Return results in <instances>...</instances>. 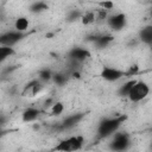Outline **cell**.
<instances>
[{"instance_id": "obj_11", "label": "cell", "mask_w": 152, "mask_h": 152, "mask_svg": "<svg viewBox=\"0 0 152 152\" xmlns=\"http://www.w3.org/2000/svg\"><path fill=\"white\" fill-rule=\"evenodd\" d=\"M89 39L93 40L94 45L97 49H104L113 42V36H110V34H100V36H93Z\"/></svg>"}, {"instance_id": "obj_26", "label": "cell", "mask_w": 152, "mask_h": 152, "mask_svg": "<svg viewBox=\"0 0 152 152\" xmlns=\"http://www.w3.org/2000/svg\"><path fill=\"white\" fill-rule=\"evenodd\" d=\"M7 132H8V131H4V129H0V139H1V138H2V137H4V135L7 133Z\"/></svg>"}, {"instance_id": "obj_17", "label": "cell", "mask_w": 152, "mask_h": 152, "mask_svg": "<svg viewBox=\"0 0 152 152\" xmlns=\"http://www.w3.org/2000/svg\"><path fill=\"white\" fill-rule=\"evenodd\" d=\"M14 53H15V51L13 48H7V46L0 45V63H2L5 59H7L8 57H11Z\"/></svg>"}, {"instance_id": "obj_22", "label": "cell", "mask_w": 152, "mask_h": 152, "mask_svg": "<svg viewBox=\"0 0 152 152\" xmlns=\"http://www.w3.org/2000/svg\"><path fill=\"white\" fill-rule=\"evenodd\" d=\"M107 18V11L104 10H99L97 11V15H95V21H102Z\"/></svg>"}, {"instance_id": "obj_2", "label": "cell", "mask_w": 152, "mask_h": 152, "mask_svg": "<svg viewBox=\"0 0 152 152\" xmlns=\"http://www.w3.org/2000/svg\"><path fill=\"white\" fill-rule=\"evenodd\" d=\"M84 138L82 135H71L66 139L61 140L53 148L57 152H76L83 147Z\"/></svg>"}, {"instance_id": "obj_12", "label": "cell", "mask_w": 152, "mask_h": 152, "mask_svg": "<svg viewBox=\"0 0 152 152\" xmlns=\"http://www.w3.org/2000/svg\"><path fill=\"white\" fill-rule=\"evenodd\" d=\"M39 114H40L39 109H37L34 107H28L23 112L21 119H23L24 122H32V121H36L39 118Z\"/></svg>"}, {"instance_id": "obj_24", "label": "cell", "mask_w": 152, "mask_h": 152, "mask_svg": "<svg viewBox=\"0 0 152 152\" xmlns=\"http://www.w3.org/2000/svg\"><path fill=\"white\" fill-rule=\"evenodd\" d=\"M81 17H82V14L78 12V11H76V10H74V11H71L70 13H69V20H75V19H81Z\"/></svg>"}, {"instance_id": "obj_1", "label": "cell", "mask_w": 152, "mask_h": 152, "mask_svg": "<svg viewBox=\"0 0 152 152\" xmlns=\"http://www.w3.org/2000/svg\"><path fill=\"white\" fill-rule=\"evenodd\" d=\"M127 119L126 115H118L114 118H107L103 119L97 127V137L103 139L107 138L112 134H114L115 132H118V129L120 128V126L124 124V121Z\"/></svg>"}, {"instance_id": "obj_16", "label": "cell", "mask_w": 152, "mask_h": 152, "mask_svg": "<svg viewBox=\"0 0 152 152\" xmlns=\"http://www.w3.org/2000/svg\"><path fill=\"white\" fill-rule=\"evenodd\" d=\"M49 8L48 4L46 2H43V1H36L33 4H31L30 6V11L32 13H40V12H44Z\"/></svg>"}, {"instance_id": "obj_13", "label": "cell", "mask_w": 152, "mask_h": 152, "mask_svg": "<svg viewBox=\"0 0 152 152\" xmlns=\"http://www.w3.org/2000/svg\"><path fill=\"white\" fill-rule=\"evenodd\" d=\"M139 39L147 44L151 45L152 44V26H145L139 31Z\"/></svg>"}, {"instance_id": "obj_20", "label": "cell", "mask_w": 152, "mask_h": 152, "mask_svg": "<svg viewBox=\"0 0 152 152\" xmlns=\"http://www.w3.org/2000/svg\"><path fill=\"white\" fill-rule=\"evenodd\" d=\"M81 21L83 25H89V24L94 23L95 21V13L94 12H87V13L82 14Z\"/></svg>"}, {"instance_id": "obj_19", "label": "cell", "mask_w": 152, "mask_h": 152, "mask_svg": "<svg viewBox=\"0 0 152 152\" xmlns=\"http://www.w3.org/2000/svg\"><path fill=\"white\" fill-rule=\"evenodd\" d=\"M38 80L40 82H49L52 80V72L50 69H42L38 72Z\"/></svg>"}, {"instance_id": "obj_10", "label": "cell", "mask_w": 152, "mask_h": 152, "mask_svg": "<svg viewBox=\"0 0 152 152\" xmlns=\"http://www.w3.org/2000/svg\"><path fill=\"white\" fill-rule=\"evenodd\" d=\"M42 88H43L42 82L38 78L32 80L31 82H28L25 86V88L23 90V95H25V96H34L42 90Z\"/></svg>"}, {"instance_id": "obj_5", "label": "cell", "mask_w": 152, "mask_h": 152, "mask_svg": "<svg viewBox=\"0 0 152 152\" xmlns=\"http://www.w3.org/2000/svg\"><path fill=\"white\" fill-rule=\"evenodd\" d=\"M25 37V33L18 32V31H8L2 34H0V45L1 46H7V48H13L17 43H19L23 38Z\"/></svg>"}, {"instance_id": "obj_15", "label": "cell", "mask_w": 152, "mask_h": 152, "mask_svg": "<svg viewBox=\"0 0 152 152\" xmlns=\"http://www.w3.org/2000/svg\"><path fill=\"white\" fill-rule=\"evenodd\" d=\"M135 82H137V80H129V81L125 82V83L119 88V90H118L119 95H120V96H125V97H127L128 94H129V91H131V89H132V87L134 86Z\"/></svg>"}, {"instance_id": "obj_3", "label": "cell", "mask_w": 152, "mask_h": 152, "mask_svg": "<svg viewBox=\"0 0 152 152\" xmlns=\"http://www.w3.org/2000/svg\"><path fill=\"white\" fill-rule=\"evenodd\" d=\"M131 146V137L126 132H115L109 142V148L113 152H125Z\"/></svg>"}, {"instance_id": "obj_6", "label": "cell", "mask_w": 152, "mask_h": 152, "mask_svg": "<svg viewBox=\"0 0 152 152\" xmlns=\"http://www.w3.org/2000/svg\"><path fill=\"white\" fill-rule=\"evenodd\" d=\"M86 116V113H76L72 115L66 116L57 127L58 131H66V129H71L75 126H77L80 124V121Z\"/></svg>"}, {"instance_id": "obj_23", "label": "cell", "mask_w": 152, "mask_h": 152, "mask_svg": "<svg viewBox=\"0 0 152 152\" xmlns=\"http://www.w3.org/2000/svg\"><path fill=\"white\" fill-rule=\"evenodd\" d=\"M100 6L102 7L101 10H104V11H108V10H112L114 7V4L112 1H104V2H100Z\"/></svg>"}, {"instance_id": "obj_7", "label": "cell", "mask_w": 152, "mask_h": 152, "mask_svg": "<svg viewBox=\"0 0 152 152\" xmlns=\"http://www.w3.org/2000/svg\"><path fill=\"white\" fill-rule=\"evenodd\" d=\"M126 75L125 71L120 70V69H116V68H112V66H104L102 70H101V74L100 76L108 81V82H115V81H119L120 78H122L124 76Z\"/></svg>"}, {"instance_id": "obj_4", "label": "cell", "mask_w": 152, "mask_h": 152, "mask_svg": "<svg viewBox=\"0 0 152 152\" xmlns=\"http://www.w3.org/2000/svg\"><path fill=\"white\" fill-rule=\"evenodd\" d=\"M150 93V87L147 86V83L142 82V81H137L134 83V86L132 87L129 94H128V99L132 102H139L141 100H144Z\"/></svg>"}, {"instance_id": "obj_25", "label": "cell", "mask_w": 152, "mask_h": 152, "mask_svg": "<svg viewBox=\"0 0 152 152\" xmlns=\"http://www.w3.org/2000/svg\"><path fill=\"white\" fill-rule=\"evenodd\" d=\"M6 116L4 115V114H0V129H2V127H4V125L6 124Z\"/></svg>"}, {"instance_id": "obj_18", "label": "cell", "mask_w": 152, "mask_h": 152, "mask_svg": "<svg viewBox=\"0 0 152 152\" xmlns=\"http://www.w3.org/2000/svg\"><path fill=\"white\" fill-rule=\"evenodd\" d=\"M52 81H53L57 86L62 87V86H64V84L66 83V81H68V76H66L65 74H62V72L52 74Z\"/></svg>"}, {"instance_id": "obj_8", "label": "cell", "mask_w": 152, "mask_h": 152, "mask_svg": "<svg viewBox=\"0 0 152 152\" xmlns=\"http://www.w3.org/2000/svg\"><path fill=\"white\" fill-rule=\"evenodd\" d=\"M107 23L109 27L114 31H120L126 26V15L124 13H116L108 17Z\"/></svg>"}, {"instance_id": "obj_9", "label": "cell", "mask_w": 152, "mask_h": 152, "mask_svg": "<svg viewBox=\"0 0 152 152\" xmlns=\"http://www.w3.org/2000/svg\"><path fill=\"white\" fill-rule=\"evenodd\" d=\"M68 56H69V59L70 61L76 62V63H81V62H83V61H86L87 58L90 57V52L87 49H83V48H78L77 46V48H72L69 51Z\"/></svg>"}, {"instance_id": "obj_14", "label": "cell", "mask_w": 152, "mask_h": 152, "mask_svg": "<svg viewBox=\"0 0 152 152\" xmlns=\"http://www.w3.org/2000/svg\"><path fill=\"white\" fill-rule=\"evenodd\" d=\"M28 25H30V23H28V19H27L26 17H19V18L15 20V23H14L15 31L21 32V33H24V32L27 30Z\"/></svg>"}, {"instance_id": "obj_21", "label": "cell", "mask_w": 152, "mask_h": 152, "mask_svg": "<svg viewBox=\"0 0 152 152\" xmlns=\"http://www.w3.org/2000/svg\"><path fill=\"white\" fill-rule=\"evenodd\" d=\"M64 110V106L62 102H55L51 106V115H59Z\"/></svg>"}]
</instances>
